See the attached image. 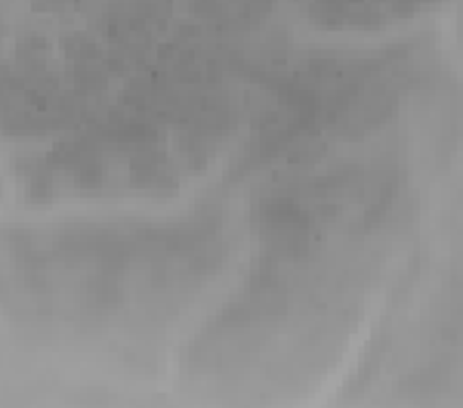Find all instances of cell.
<instances>
[{
    "instance_id": "obj_1",
    "label": "cell",
    "mask_w": 463,
    "mask_h": 408,
    "mask_svg": "<svg viewBox=\"0 0 463 408\" xmlns=\"http://www.w3.org/2000/svg\"><path fill=\"white\" fill-rule=\"evenodd\" d=\"M460 41H463V16H460Z\"/></svg>"
}]
</instances>
